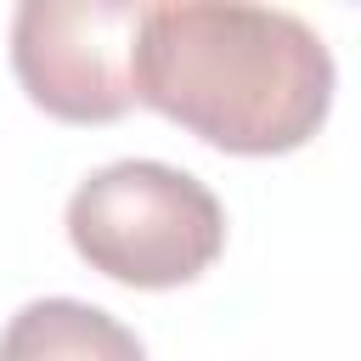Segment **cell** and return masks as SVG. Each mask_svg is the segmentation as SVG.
I'll return each instance as SVG.
<instances>
[{"instance_id": "obj_1", "label": "cell", "mask_w": 361, "mask_h": 361, "mask_svg": "<svg viewBox=\"0 0 361 361\" xmlns=\"http://www.w3.org/2000/svg\"><path fill=\"white\" fill-rule=\"evenodd\" d=\"M135 90L147 107L237 158L305 147L333 107V51L276 6H147Z\"/></svg>"}, {"instance_id": "obj_2", "label": "cell", "mask_w": 361, "mask_h": 361, "mask_svg": "<svg viewBox=\"0 0 361 361\" xmlns=\"http://www.w3.org/2000/svg\"><path fill=\"white\" fill-rule=\"evenodd\" d=\"M73 254L124 288H180L197 282L226 248L220 197L158 158H118L90 169L68 197Z\"/></svg>"}, {"instance_id": "obj_3", "label": "cell", "mask_w": 361, "mask_h": 361, "mask_svg": "<svg viewBox=\"0 0 361 361\" xmlns=\"http://www.w3.org/2000/svg\"><path fill=\"white\" fill-rule=\"evenodd\" d=\"M141 23L135 0H23L11 17L17 85L62 124H113L141 102Z\"/></svg>"}, {"instance_id": "obj_4", "label": "cell", "mask_w": 361, "mask_h": 361, "mask_svg": "<svg viewBox=\"0 0 361 361\" xmlns=\"http://www.w3.org/2000/svg\"><path fill=\"white\" fill-rule=\"evenodd\" d=\"M0 361H147L141 338L85 299H34L0 333Z\"/></svg>"}]
</instances>
